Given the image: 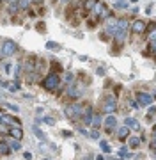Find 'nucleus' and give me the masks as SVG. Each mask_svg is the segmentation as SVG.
<instances>
[{
  "label": "nucleus",
  "mask_w": 156,
  "mask_h": 160,
  "mask_svg": "<svg viewBox=\"0 0 156 160\" xmlns=\"http://www.w3.org/2000/svg\"><path fill=\"white\" fill-rule=\"evenodd\" d=\"M41 86H43V89H45V91L55 92L59 87L62 86V82H60V75L55 73V71H50L45 78L41 80Z\"/></svg>",
  "instance_id": "f257e3e1"
},
{
  "label": "nucleus",
  "mask_w": 156,
  "mask_h": 160,
  "mask_svg": "<svg viewBox=\"0 0 156 160\" xmlns=\"http://www.w3.org/2000/svg\"><path fill=\"white\" fill-rule=\"evenodd\" d=\"M130 30H131L130 22H128L126 18H119V25H117V32L114 36V41H116L117 45H124L128 36H130Z\"/></svg>",
  "instance_id": "f03ea898"
},
{
  "label": "nucleus",
  "mask_w": 156,
  "mask_h": 160,
  "mask_svg": "<svg viewBox=\"0 0 156 160\" xmlns=\"http://www.w3.org/2000/svg\"><path fill=\"white\" fill-rule=\"evenodd\" d=\"M83 91H85V86H83V82H73V84H69V86H66V94H68V98L69 100H78V98L83 94Z\"/></svg>",
  "instance_id": "7ed1b4c3"
},
{
  "label": "nucleus",
  "mask_w": 156,
  "mask_h": 160,
  "mask_svg": "<svg viewBox=\"0 0 156 160\" xmlns=\"http://www.w3.org/2000/svg\"><path fill=\"white\" fill-rule=\"evenodd\" d=\"M83 105L82 103H69V105H66V109H64V112H66V116L69 118V119H78V118H82V114H83Z\"/></svg>",
  "instance_id": "20e7f679"
},
{
  "label": "nucleus",
  "mask_w": 156,
  "mask_h": 160,
  "mask_svg": "<svg viewBox=\"0 0 156 160\" xmlns=\"http://www.w3.org/2000/svg\"><path fill=\"white\" fill-rule=\"evenodd\" d=\"M16 50H18L16 41L4 39V43H2V46H0V57H11V55L16 53Z\"/></svg>",
  "instance_id": "39448f33"
},
{
  "label": "nucleus",
  "mask_w": 156,
  "mask_h": 160,
  "mask_svg": "<svg viewBox=\"0 0 156 160\" xmlns=\"http://www.w3.org/2000/svg\"><path fill=\"white\" fill-rule=\"evenodd\" d=\"M116 110H117V98L114 94H108L103 100V112L105 114H114Z\"/></svg>",
  "instance_id": "423d86ee"
},
{
  "label": "nucleus",
  "mask_w": 156,
  "mask_h": 160,
  "mask_svg": "<svg viewBox=\"0 0 156 160\" xmlns=\"http://www.w3.org/2000/svg\"><path fill=\"white\" fill-rule=\"evenodd\" d=\"M135 100H137V103H139V107H151L153 102H154V98L151 96L149 92H142V91L137 92Z\"/></svg>",
  "instance_id": "0eeeda50"
},
{
  "label": "nucleus",
  "mask_w": 156,
  "mask_h": 160,
  "mask_svg": "<svg viewBox=\"0 0 156 160\" xmlns=\"http://www.w3.org/2000/svg\"><path fill=\"white\" fill-rule=\"evenodd\" d=\"M131 32L135 36H144L147 32V22H144V20H135L131 23Z\"/></svg>",
  "instance_id": "6e6552de"
},
{
  "label": "nucleus",
  "mask_w": 156,
  "mask_h": 160,
  "mask_svg": "<svg viewBox=\"0 0 156 160\" xmlns=\"http://www.w3.org/2000/svg\"><path fill=\"white\" fill-rule=\"evenodd\" d=\"M7 135L11 139H18V141H21L23 139V130H21V126L20 125H12L7 128Z\"/></svg>",
  "instance_id": "1a4fd4ad"
},
{
  "label": "nucleus",
  "mask_w": 156,
  "mask_h": 160,
  "mask_svg": "<svg viewBox=\"0 0 156 160\" xmlns=\"http://www.w3.org/2000/svg\"><path fill=\"white\" fill-rule=\"evenodd\" d=\"M117 126V119L114 114H108L106 118H105V130H106V133H112V128H116Z\"/></svg>",
  "instance_id": "9d476101"
},
{
  "label": "nucleus",
  "mask_w": 156,
  "mask_h": 160,
  "mask_svg": "<svg viewBox=\"0 0 156 160\" xmlns=\"http://www.w3.org/2000/svg\"><path fill=\"white\" fill-rule=\"evenodd\" d=\"M92 118H94L92 109H91V107H85V109H83V114H82V121L85 123V126L92 125Z\"/></svg>",
  "instance_id": "9b49d317"
},
{
  "label": "nucleus",
  "mask_w": 156,
  "mask_h": 160,
  "mask_svg": "<svg viewBox=\"0 0 156 160\" xmlns=\"http://www.w3.org/2000/svg\"><path fill=\"white\" fill-rule=\"evenodd\" d=\"M0 125H6V126H12V125H20V121L11 114H2V119H0Z\"/></svg>",
  "instance_id": "f8f14e48"
},
{
  "label": "nucleus",
  "mask_w": 156,
  "mask_h": 160,
  "mask_svg": "<svg viewBox=\"0 0 156 160\" xmlns=\"http://www.w3.org/2000/svg\"><path fill=\"white\" fill-rule=\"evenodd\" d=\"M124 125H126L130 130H135V132L142 130V128H140V123L135 119V118H126V119H124Z\"/></svg>",
  "instance_id": "ddd939ff"
},
{
  "label": "nucleus",
  "mask_w": 156,
  "mask_h": 160,
  "mask_svg": "<svg viewBox=\"0 0 156 160\" xmlns=\"http://www.w3.org/2000/svg\"><path fill=\"white\" fill-rule=\"evenodd\" d=\"M105 7H106V4H105L103 0H98V2H96V6H94V9H92V14L98 18V20H99V16H101V12L105 11Z\"/></svg>",
  "instance_id": "4468645a"
},
{
  "label": "nucleus",
  "mask_w": 156,
  "mask_h": 160,
  "mask_svg": "<svg viewBox=\"0 0 156 160\" xmlns=\"http://www.w3.org/2000/svg\"><path fill=\"white\" fill-rule=\"evenodd\" d=\"M0 73L2 75H12V64L9 61H2L0 62Z\"/></svg>",
  "instance_id": "2eb2a0df"
},
{
  "label": "nucleus",
  "mask_w": 156,
  "mask_h": 160,
  "mask_svg": "<svg viewBox=\"0 0 156 160\" xmlns=\"http://www.w3.org/2000/svg\"><path fill=\"white\" fill-rule=\"evenodd\" d=\"M11 153H12V149H11V146H9V142L0 141V155H2V157H9Z\"/></svg>",
  "instance_id": "dca6fc26"
},
{
  "label": "nucleus",
  "mask_w": 156,
  "mask_h": 160,
  "mask_svg": "<svg viewBox=\"0 0 156 160\" xmlns=\"http://www.w3.org/2000/svg\"><path fill=\"white\" fill-rule=\"evenodd\" d=\"M117 137L121 139V141H126V139L130 137V128H128L126 125L119 126V128H117Z\"/></svg>",
  "instance_id": "f3484780"
},
{
  "label": "nucleus",
  "mask_w": 156,
  "mask_h": 160,
  "mask_svg": "<svg viewBox=\"0 0 156 160\" xmlns=\"http://www.w3.org/2000/svg\"><path fill=\"white\" fill-rule=\"evenodd\" d=\"M96 2H98V0H85V2H83V9H82V12H83V14H85V12H92ZM85 16H87V14H85Z\"/></svg>",
  "instance_id": "a211bd4d"
},
{
  "label": "nucleus",
  "mask_w": 156,
  "mask_h": 160,
  "mask_svg": "<svg viewBox=\"0 0 156 160\" xmlns=\"http://www.w3.org/2000/svg\"><path fill=\"white\" fill-rule=\"evenodd\" d=\"M142 141H144V137H128V142H130V148L131 149H139Z\"/></svg>",
  "instance_id": "6ab92c4d"
},
{
  "label": "nucleus",
  "mask_w": 156,
  "mask_h": 160,
  "mask_svg": "<svg viewBox=\"0 0 156 160\" xmlns=\"http://www.w3.org/2000/svg\"><path fill=\"white\" fill-rule=\"evenodd\" d=\"M32 132H34V135H35L37 139H39L41 142H46V141H48V139H46V133H45V132H41V130H39V126H37V125L32 126Z\"/></svg>",
  "instance_id": "aec40b11"
},
{
  "label": "nucleus",
  "mask_w": 156,
  "mask_h": 160,
  "mask_svg": "<svg viewBox=\"0 0 156 160\" xmlns=\"http://www.w3.org/2000/svg\"><path fill=\"white\" fill-rule=\"evenodd\" d=\"M147 55H151V57L156 59V39L149 41V45H147V52H145Z\"/></svg>",
  "instance_id": "412c9836"
},
{
  "label": "nucleus",
  "mask_w": 156,
  "mask_h": 160,
  "mask_svg": "<svg viewBox=\"0 0 156 160\" xmlns=\"http://www.w3.org/2000/svg\"><path fill=\"white\" fill-rule=\"evenodd\" d=\"M101 123H103V116H101V114H94V118H92V125H91V126H94V128L98 130L99 126H101Z\"/></svg>",
  "instance_id": "4be33fe9"
},
{
  "label": "nucleus",
  "mask_w": 156,
  "mask_h": 160,
  "mask_svg": "<svg viewBox=\"0 0 156 160\" xmlns=\"http://www.w3.org/2000/svg\"><path fill=\"white\" fill-rule=\"evenodd\" d=\"M9 146H11L12 151H20V149H21V142H20L18 139H11V141H9Z\"/></svg>",
  "instance_id": "5701e85b"
},
{
  "label": "nucleus",
  "mask_w": 156,
  "mask_h": 160,
  "mask_svg": "<svg viewBox=\"0 0 156 160\" xmlns=\"http://www.w3.org/2000/svg\"><path fill=\"white\" fill-rule=\"evenodd\" d=\"M119 157H121L122 160H126V158H131L133 155L130 153V151H128V146H122L121 151H119Z\"/></svg>",
  "instance_id": "b1692460"
},
{
  "label": "nucleus",
  "mask_w": 156,
  "mask_h": 160,
  "mask_svg": "<svg viewBox=\"0 0 156 160\" xmlns=\"http://www.w3.org/2000/svg\"><path fill=\"white\" fill-rule=\"evenodd\" d=\"M73 82H75V75L69 73V71H66V73H64V84L69 86V84H73Z\"/></svg>",
  "instance_id": "393cba45"
},
{
  "label": "nucleus",
  "mask_w": 156,
  "mask_h": 160,
  "mask_svg": "<svg viewBox=\"0 0 156 160\" xmlns=\"http://www.w3.org/2000/svg\"><path fill=\"white\" fill-rule=\"evenodd\" d=\"M99 148H101L103 153H110V151H112V148H110V144L106 142V141H99Z\"/></svg>",
  "instance_id": "a878e982"
},
{
  "label": "nucleus",
  "mask_w": 156,
  "mask_h": 160,
  "mask_svg": "<svg viewBox=\"0 0 156 160\" xmlns=\"http://www.w3.org/2000/svg\"><path fill=\"white\" fill-rule=\"evenodd\" d=\"M112 16V9H110L108 6L105 7V11L101 12V16H99V20H108V18Z\"/></svg>",
  "instance_id": "bb28decb"
},
{
  "label": "nucleus",
  "mask_w": 156,
  "mask_h": 160,
  "mask_svg": "<svg viewBox=\"0 0 156 160\" xmlns=\"http://www.w3.org/2000/svg\"><path fill=\"white\" fill-rule=\"evenodd\" d=\"M7 89H9V91H11V92H18V91H20V89H21V86H20L18 82H11V84L7 86Z\"/></svg>",
  "instance_id": "cd10ccee"
},
{
  "label": "nucleus",
  "mask_w": 156,
  "mask_h": 160,
  "mask_svg": "<svg viewBox=\"0 0 156 160\" xmlns=\"http://www.w3.org/2000/svg\"><path fill=\"white\" fill-rule=\"evenodd\" d=\"M50 71L60 73V71H62V66H60V62H57V61H52V69H50Z\"/></svg>",
  "instance_id": "c85d7f7f"
},
{
  "label": "nucleus",
  "mask_w": 156,
  "mask_h": 160,
  "mask_svg": "<svg viewBox=\"0 0 156 160\" xmlns=\"http://www.w3.org/2000/svg\"><path fill=\"white\" fill-rule=\"evenodd\" d=\"M30 2L29 0H20V11H29Z\"/></svg>",
  "instance_id": "c756f323"
},
{
  "label": "nucleus",
  "mask_w": 156,
  "mask_h": 160,
  "mask_svg": "<svg viewBox=\"0 0 156 160\" xmlns=\"http://www.w3.org/2000/svg\"><path fill=\"white\" fill-rule=\"evenodd\" d=\"M46 48H48V50H60V45H57L55 41H48Z\"/></svg>",
  "instance_id": "7c9ffc66"
},
{
  "label": "nucleus",
  "mask_w": 156,
  "mask_h": 160,
  "mask_svg": "<svg viewBox=\"0 0 156 160\" xmlns=\"http://www.w3.org/2000/svg\"><path fill=\"white\" fill-rule=\"evenodd\" d=\"M43 123H45V125H50V126H53L55 125V119H53V118H43Z\"/></svg>",
  "instance_id": "2f4dec72"
},
{
  "label": "nucleus",
  "mask_w": 156,
  "mask_h": 160,
  "mask_svg": "<svg viewBox=\"0 0 156 160\" xmlns=\"http://www.w3.org/2000/svg\"><path fill=\"white\" fill-rule=\"evenodd\" d=\"M7 109L12 110V112H20V107L18 105H12V103H7Z\"/></svg>",
  "instance_id": "473e14b6"
},
{
  "label": "nucleus",
  "mask_w": 156,
  "mask_h": 160,
  "mask_svg": "<svg viewBox=\"0 0 156 160\" xmlns=\"http://www.w3.org/2000/svg\"><path fill=\"white\" fill-rule=\"evenodd\" d=\"M91 137H92V139H99V130H96V128H94V130L91 132Z\"/></svg>",
  "instance_id": "72a5a7b5"
},
{
  "label": "nucleus",
  "mask_w": 156,
  "mask_h": 160,
  "mask_svg": "<svg viewBox=\"0 0 156 160\" xmlns=\"http://www.w3.org/2000/svg\"><path fill=\"white\" fill-rule=\"evenodd\" d=\"M35 29L39 30V32H46V29H45V23H37V27Z\"/></svg>",
  "instance_id": "f704fd0d"
},
{
  "label": "nucleus",
  "mask_w": 156,
  "mask_h": 160,
  "mask_svg": "<svg viewBox=\"0 0 156 160\" xmlns=\"http://www.w3.org/2000/svg\"><path fill=\"white\" fill-rule=\"evenodd\" d=\"M32 157H34V155L30 153V151H25V153H23V158L25 160H32Z\"/></svg>",
  "instance_id": "c9c22d12"
},
{
  "label": "nucleus",
  "mask_w": 156,
  "mask_h": 160,
  "mask_svg": "<svg viewBox=\"0 0 156 160\" xmlns=\"http://www.w3.org/2000/svg\"><path fill=\"white\" fill-rule=\"evenodd\" d=\"M78 132H80L82 135H85V137H89V135H91V133H89L87 130H83V128H78Z\"/></svg>",
  "instance_id": "e433bc0d"
},
{
  "label": "nucleus",
  "mask_w": 156,
  "mask_h": 160,
  "mask_svg": "<svg viewBox=\"0 0 156 160\" xmlns=\"http://www.w3.org/2000/svg\"><path fill=\"white\" fill-rule=\"evenodd\" d=\"M96 75H99V77H103V75H105V69H103V68H98V69H96Z\"/></svg>",
  "instance_id": "4c0bfd02"
},
{
  "label": "nucleus",
  "mask_w": 156,
  "mask_h": 160,
  "mask_svg": "<svg viewBox=\"0 0 156 160\" xmlns=\"http://www.w3.org/2000/svg\"><path fill=\"white\" fill-rule=\"evenodd\" d=\"M71 135H73V133H71L69 130H64L62 132V137H71Z\"/></svg>",
  "instance_id": "58836bf2"
},
{
  "label": "nucleus",
  "mask_w": 156,
  "mask_h": 160,
  "mask_svg": "<svg viewBox=\"0 0 156 160\" xmlns=\"http://www.w3.org/2000/svg\"><path fill=\"white\" fill-rule=\"evenodd\" d=\"M154 114H156V107L151 105V107H149V116H154Z\"/></svg>",
  "instance_id": "ea45409f"
},
{
  "label": "nucleus",
  "mask_w": 156,
  "mask_h": 160,
  "mask_svg": "<svg viewBox=\"0 0 156 160\" xmlns=\"http://www.w3.org/2000/svg\"><path fill=\"white\" fill-rule=\"evenodd\" d=\"M130 105H131L133 109H137V107H139V103L135 102V100H130Z\"/></svg>",
  "instance_id": "a19ab883"
},
{
  "label": "nucleus",
  "mask_w": 156,
  "mask_h": 160,
  "mask_svg": "<svg viewBox=\"0 0 156 160\" xmlns=\"http://www.w3.org/2000/svg\"><path fill=\"white\" fill-rule=\"evenodd\" d=\"M151 11H153V6H151V4H149V6L145 7V12H147V14H151Z\"/></svg>",
  "instance_id": "79ce46f5"
},
{
  "label": "nucleus",
  "mask_w": 156,
  "mask_h": 160,
  "mask_svg": "<svg viewBox=\"0 0 156 160\" xmlns=\"http://www.w3.org/2000/svg\"><path fill=\"white\" fill-rule=\"evenodd\" d=\"M151 149H154V151H156V137H154V141L151 142Z\"/></svg>",
  "instance_id": "37998d69"
},
{
  "label": "nucleus",
  "mask_w": 156,
  "mask_h": 160,
  "mask_svg": "<svg viewBox=\"0 0 156 160\" xmlns=\"http://www.w3.org/2000/svg\"><path fill=\"white\" fill-rule=\"evenodd\" d=\"M59 2H60V4H62V6H66V4H69L71 0H59Z\"/></svg>",
  "instance_id": "c03bdc74"
},
{
  "label": "nucleus",
  "mask_w": 156,
  "mask_h": 160,
  "mask_svg": "<svg viewBox=\"0 0 156 160\" xmlns=\"http://www.w3.org/2000/svg\"><path fill=\"white\" fill-rule=\"evenodd\" d=\"M108 160H122L121 157H108Z\"/></svg>",
  "instance_id": "a18cd8bd"
},
{
  "label": "nucleus",
  "mask_w": 156,
  "mask_h": 160,
  "mask_svg": "<svg viewBox=\"0 0 156 160\" xmlns=\"http://www.w3.org/2000/svg\"><path fill=\"white\" fill-rule=\"evenodd\" d=\"M83 160H92V157H91V155H87V157H83Z\"/></svg>",
  "instance_id": "49530a36"
},
{
  "label": "nucleus",
  "mask_w": 156,
  "mask_h": 160,
  "mask_svg": "<svg viewBox=\"0 0 156 160\" xmlns=\"http://www.w3.org/2000/svg\"><path fill=\"white\" fill-rule=\"evenodd\" d=\"M96 160H105V157L103 155H99V157H96Z\"/></svg>",
  "instance_id": "de8ad7c7"
},
{
  "label": "nucleus",
  "mask_w": 156,
  "mask_h": 160,
  "mask_svg": "<svg viewBox=\"0 0 156 160\" xmlns=\"http://www.w3.org/2000/svg\"><path fill=\"white\" fill-rule=\"evenodd\" d=\"M153 132H154V137H156V125L153 126Z\"/></svg>",
  "instance_id": "09e8293b"
},
{
  "label": "nucleus",
  "mask_w": 156,
  "mask_h": 160,
  "mask_svg": "<svg viewBox=\"0 0 156 160\" xmlns=\"http://www.w3.org/2000/svg\"><path fill=\"white\" fill-rule=\"evenodd\" d=\"M130 2H131V4H137V2H139V0H130Z\"/></svg>",
  "instance_id": "8fccbe9b"
},
{
  "label": "nucleus",
  "mask_w": 156,
  "mask_h": 160,
  "mask_svg": "<svg viewBox=\"0 0 156 160\" xmlns=\"http://www.w3.org/2000/svg\"><path fill=\"white\" fill-rule=\"evenodd\" d=\"M2 114H4V112H2V110H0V119H2Z\"/></svg>",
  "instance_id": "3c124183"
},
{
  "label": "nucleus",
  "mask_w": 156,
  "mask_h": 160,
  "mask_svg": "<svg viewBox=\"0 0 156 160\" xmlns=\"http://www.w3.org/2000/svg\"><path fill=\"white\" fill-rule=\"evenodd\" d=\"M154 158H156V151H154Z\"/></svg>",
  "instance_id": "603ef678"
},
{
  "label": "nucleus",
  "mask_w": 156,
  "mask_h": 160,
  "mask_svg": "<svg viewBox=\"0 0 156 160\" xmlns=\"http://www.w3.org/2000/svg\"><path fill=\"white\" fill-rule=\"evenodd\" d=\"M52 2H57V0H52Z\"/></svg>",
  "instance_id": "864d4df0"
}]
</instances>
